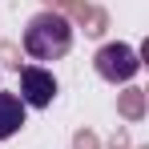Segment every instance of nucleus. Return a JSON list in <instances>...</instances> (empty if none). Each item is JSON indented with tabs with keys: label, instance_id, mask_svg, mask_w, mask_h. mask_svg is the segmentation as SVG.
Instances as JSON below:
<instances>
[{
	"label": "nucleus",
	"instance_id": "obj_2",
	"mask_svg": "<svg viewBox=\"0 0 149 149\" xmlns=\"http://www.w3.org/2000/svg\"><path fill=\"white\" fill-rule=\"evenodd\" d=\"M93 69H97L101 81H109V85H125V81H133V77L141 73V56H137L133 45H125V40H109V45L97 49Z\"/></svg>",
	"mask_w": 149,
	"mask_h": 149
},
{
	"label": "nucleus",
	"instance_id": "obj_4",
	"mask_svg": "<svg viewBox=\"0 0 149 149\" xmlns=\"http://www.w3.org/2000/svg\"><path fill=\"white\" fill-rule=\"evenodd\" d=\"M20 125H24V101L16 93H0V141L16 137Z\"/></svg>",
	"mask_w": 149,
	"mask_h": 149
},
{
	"label": "nucleus",
	"instance_id": "obj_3",
	"mask_svg": "<svg viewBox=\"0 0 149 149\" xmlns=\"http://www.w3.org/2000/svg\"><path fill=\"white\" fill-rule=\"evenodd\" d=\"M56 97V77L40 65H24L20 69V101L24 109H49Z\"/></svg>",
	"mask_w": 149,
	"mask_h": 149
},
{
	"label": "nucleus",
	"instance_id": "obj_1",
	"mask_svg": "<svg viewBox=\"0 0 149 149\" xmlns=\"http://www.w3.org/2000/svg\"><path fill=\"white\" fill-rule=\"evenodd\" d=\"M69 49H73V24H69V16L45 8V12H36L24 24V52L32 61H61Z\"/></svg>",
	"mask_w": 149,
	"mask_h": 149
}]
</instances>
